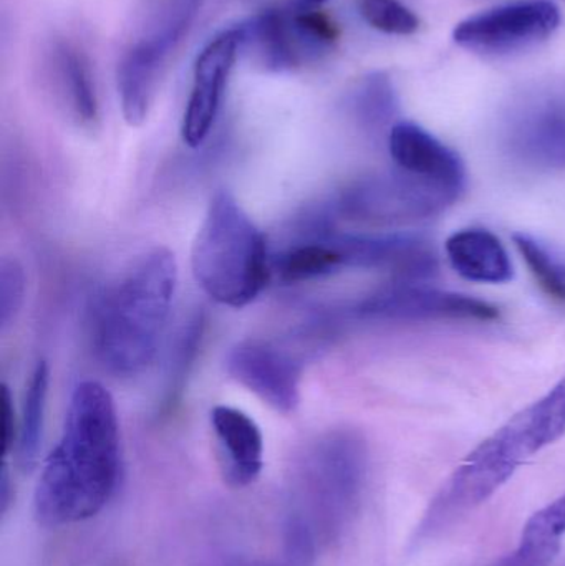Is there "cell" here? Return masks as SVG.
Here are the masks:
<instances>
[{"mask_svg":"<svg viewBox=\"0 0 565 566\" xmlns=\"http://www.w3.org/2000/svg\"><path fill=\"white\" fill-rule=\"evenodd\" d=\"M122 474L115 401L98 381L73 389L62 438L45 459L33 512L45 527H65L98 515L108 505Z\"/></svg>","mask_w":565,"mask_h":566,"instance_id":"1","label":"cell"},{"mask_svg":"<svg viewBox=\"0 0 565 566\" xmlns=\"http://www.w3.org/2000/svg\"><path fill=\"white\" fill-rule=\"evenodd\" d=\"M178 286L175 255L156 248L100 295L93 312V348L106 371H145L165 335Z\"/></svg>","mask_w":565,"mask_h":566,"instance_id":"2","label":"cell"},{"mask_svg":"<svg viewBox=\"0 0 565 566\" xmlns=\"http://www.w3.org/2000/svg\"><path fill=\"white\" fill-rule=\"evenodd\" d=\"M368 446L355 429H331L308 442L295 461L289 518L317 545L338 541L360 509L368 479Z\"/></svg>","mask_w":565,"mask_h":566,"instance_id":"3","label":"cell"},{"mask_svg":"<svg viewBox=\"0 0 565 566\" xmlns=\"http://www.w3.org/2000/svg\"><path fill=\"white\" fill-rule=\"evenodd\" d=\"M195 281L219 305L244 308L272 279L271 249L238 199L216 192L191 252Z\"/></svg>","mask_w":565,"mask_h":566,"instance_id":"4","label":"cell"},{"mask_svg":"<svg viewBox=\"0 0 565 566\" xmlns=\"http://www.w3.org/2000/svg\"><path fill=\"white\" fill-rule=\"evenodd\" d=\"M202 0H155L142 33L123 52L116 72L123 118L145 123L163 72L201 9Z\"/></svg>","mask_w":565,"mask_h":566,"instance_id":"5","label":"cell"},{"mask_svg":"<svg viewBox=\"0 0 565 566\" xmlns=\"http://www.w3.org/2000/svg\"><path fill=\"white\" fill-rule=\"evenodd\" d=\"M527 461L506 424L481 442L444 482L428 505L415 535V544L428 541L457 524L490 501Z\"/></svg>","mask_w":565,"mask_h":566,"instance_id":"6","label":"cell"},{"mask_svg":"<svg viewBox=\"0 0 565 566\" xmlns=\"http://www.w3.org/2000/svg\"><path fill=\"white\" fill-rule=\"evenodd\" d=\"M242 50L268 72L284 73L321 62L334 50L338 29L321 10L287 3L239 23Z\"/></svg>","mask_w":565,"mask_h":566,"instance_id":"7","label":"cell"},{"mask_svg":"<svg viewBox=\"0 0 565 566\" xmlns=\"http://www.w3.org/2000/svg\"><path fill=\"white\" fill-rule=\"evenodd\" d=\"M458 196L395 166L348 185L332 209L337 218L368 226H407L441 214Z\"/></svg>","mask_w":565,"mask_h":566,"instance_id":"8","label":"cell"},{"mask_svg":"<svg viewBox=\"0 0 565 566\" xmlns=\"http://www.w3.org/2000/svg\"><path fill=\"white\" fill-rule=\"evenodd\" d=\"M503 142L521 165L565 169V85H540L517 96L504 116Z\"/></svg>","mask_w":565,"mask_h":566,"instance_id":"9","label":"cell"},{"mask_svg":"<svg viewBox=\"0 0 565 566\" xmlns=\"http://www.w3.org/2000/svg\"><path fill=\"white\" fill-rule=\"evenodd\" d=\"M561 23L550 0H524L494 7L458 23L454 42L480 55H510L546 42Z\"/></svg>","mask_w":565,"mask_h":566,"instance_id":"10","label":"cell"},{"mask_svg":"<svg viewBox=\"0 0 565 566\" xmlns=\"http://www.w3.org/2000/svg\"><path fill=\"white\" fill-rule=\"evenodd\" d=\"M354 315L378 322H493L500 312L464 293L398 281L362 300Z\"/></svg>","mask_w":565,"mask_h":566,"instance_id":"11","label":"cell"},{"mask_svg":"<svg viewBox=\"0 0 565 566\" xmlns=\"http://www.w3.org/2000/svg\"><path fill=\"white\" fill-rule=\"evenodd\" d=\"M241 50V33L236 25L216 33L199 52L181 123L182 142L189 148H199L208 139Z\"/></svg>","mask_w":565,"mask_h":566,"instance_id":"12","label":"cell"},{"mask_svg":"<svg viewBox=\"0 0 565 566\" xmlns=\"http://www.w3.org/2000/svg\"><path fill=\"white\" fill-rule=\"evenodd\" d=\"M332 244L344 269L380 271L411 282L437 274V252L427 239L414 234H352L335 229Z\"/></svg>","mask_w":565,"mask_h":566,"instance_id":"13","label":"cell"},{"mask_svg":"<svg viewBox=\"0 0 565 566\" xmlns=\"http://www.w3.org/2000/svg\"><path fill=\"white\" fill-rule=\"evenodd\" d=\"M226 369L239 385L282 415L294 412L301 401V361L272 343H239L229 352Z\"/></svg>","mask_w":565,"mask_h":566,"instance_id":"14","label":"cell"},{"mask_svg":"<svg viewBox=\"0 0 565 566\" xmlns=\"http://www.w3.org/2000/svg\"><path fill=\"white\" fill-rule=\"evenodd\" d=\"M388 149L397 168L427 179L460 198L467 188V168L460 155L417 123H395Z\"/></svg>","mask_w":565,"mask_h":566,"instance_id":"15","label":"cell"},{"mask_svg":"<svg viewBox=\"0 0 565 566\" xmlns=\"http://www.w3.org/2000/svg\"><path fill=\"white\" fill-rule=\"evenodd\" d=\"M211 428L222 478L231 488L254 484L264 468V438L251 416L231 406H216Z\"/></svg>","mask_w":565,"mask_h":566,"instance_id":"16","label":"cell"},{"mask_svg":"<svg viewBox=\"0 0 565 566\" xmlns=\"http://www.w3.org/2000/svg\"><path fill=\"white\" fill-rule=\"evenodd\" d=\"M451 268L470 282L506 283L514 271L503 242L488 229H463L447 241Z\"/></svg>","mask_w":565,"mask_h":566,"instance_id":"17","label":"cell"},{"mask_svg":"<svg viewBox=\"0 0 565 566\" xmlns=\"http://www.w3.org/2000/svg\"><path fill=\"white\" fill-rule=\"evenodd\" d=\"M50 69L72 115L82 125H95L98 96L88 60L82 50L69 40H56L50 50Z\"/></svg>","mask_w":565,"mask_h":566,"instance_id":"18","label":"cell"},{"mask_svg":"<svg viewBox=\"0 0 565 566\" xmlns=\"http://www.w3.org/2000/svg\"><path fill=\"white\" fill-rule=\"evenodd\" d=\"M565 537V494L537 511L524 525L516 551L498 566H551Z\"/></svg>","mask_w":565,"mask_h":566,"instance_id":"19","label":"cell"},{"mask_svg":"<svg viewBox=\"0 0 565 566\" xmlns=\"http://www.w3.org/2000/svg\"><path fill=\"white\" fill-rule=\"evenodd\" d=\"M50 371L45 361H39L30 375L25 395H23L22 411L17 432V458L22 469L35 465L42 444L43 426H45L46 396H49Z\"/></svg>","mask_w":565,"mask_h":566,"instance_id":"20","label":"cell"},{"mask_svg":"<svg viewBox=\"0 0 565 566\" xmlns=\"http://www.w3.org/2000/svg\"><path fill=\"white\" fill-rule=\"evenodd\" d=\"M516 426L531 455L554 444L565 434V376L540 401L514 416Z\"/></svg>","mask_w":565,"mask_h":566,"instance_id":"21","label":"cell"},{"mask_svg":"<svg viewBox=\"0 0 565 566\" xmlns=\"http://www.w3.org/2000/svg\"><path fill=\"white\" fill-rule=\"evenodd\" d=\"M352 118L365 132L377 133L391 125L398 113V96L394 82L384 72L365 75L348 99Z\"/></svg>","mask_w":565,"mask_h":566,"instance_id":"22","label":"cell"},{"mask_svg":"<svg viewBox=\"0 0 565 566\" xmlns=\"http://www.w3.org/2000/svg\"><path fill=\"white\" fill-rule=\"evenodd\" d=\"M513 242L541 289L565 303L564 252L526 232L514 234Z\"/></svg>","mask_w":565,"mask_h":566,"instance_id":"23","label":"cell"},{"mask_svg":"<svg viewBox=\"0 0 565 566\" xmlns=\"http://www.w3.org/2000/svg\"><path fill=\"white\" fill-rule=\"evenodd\" d=\"M362 19L388 35H411L420 29V19L400 0H358Z\"/></svg>","mask_w":565,"mask_h":566,"instance_id":"24","label":"cell"},{"mask_svg":"<svg viewBox=\"0 0 565 566\" xmlns=\"http://www.w3.org/2000/svg\"><path fill=\"white\" fill-rule=\"evenodd\" d=\"M202 332H205V318L202 313L192 316L188 325H185L179 333L178 343H176L175 353L171 358V373H169L168 392L169 401L175 399L176 392L181 391L186 375L195 361L196 353L201 345Z\"/></svg>","mask_w":565,"mask_h":566,"instance_id":"25","label":"cell"},{"mask_svg":"<svg viewBox=\"0 0 565 566\" xmlns=\"http://www.w3.org/2000/svg\"><path fill=\"white\" fill-rule=\"evenodd\" d=\"M25 295V274L15 259H6L0 268V322L3 328L15 319Z\"/></svg>","mask_w":565,"mask_h":566,"instance_id":"26","label":"cell"},{"mask_svg":"<svg viewBox=\"0 0 565 566\" xmlns=\"http://www.w3.org/2000/svg\"><path fill=\"white\" fill-rule=\"evenodd\" d=\"M17 432H19V421L15 418L12 396H10V389L2 385V391H0V444H2L3 461L15 448Z\"/></svg>","mask_w":565,"mask_h":566,"instance_id":"27","label":"cell"},{"mask_svg":"<svg viewBox=\"0 0 565 566\" xmlns=\"http://www.w3.org/2000/svg\"><path fill=\"white\" fill-rule=\"evenodd\" d=\"M314 555L304 554V552L294 551L285 547V555L279 560H255V562H236L228 566H312Z\"/></svg>","mask_w":565,"mask_h":566,"instance_id":"28","label":"cell"},{"mask_svg":"<svg viewBox=\"0 0 565 566\" xmlns=\"http://www.w3.org/2000/svg\"><path fill=\"white\" fill-rule=\"evenodd\" d=\"M327 0H291L292 6L299 7V9H321Z\"/></svg>","mask_w":565,"mask_h":566,"instance_id":"29","label":"cell"}]
</instances>
